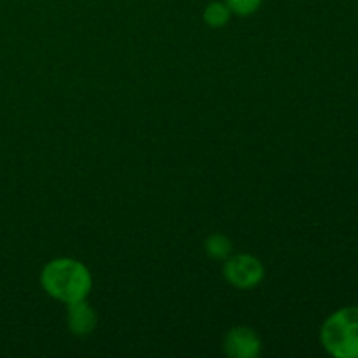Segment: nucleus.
I'll return each mask as SVG.
<instances>
[{"mask_svg": "<svg viewBox=\"0 0 358 358\" xmlns=\"http://www.w3.org/2000/svg\"><path fill=\"white\" fill-rule=\"evenodd\" d=\"M41 283L45 292L62 303L70 304L86 299L93 280L91 273L83 262L76 259H55L42 269Z\"/></svg>", "mask_w": 358, "mask_h": 358, "instance_id": "obj_1", "label": "nucleus"}, {"mask_svg": "<svg viewBox=\"0 0 358 358\" xmlns=\"http://www.w3.org/2000/svg\"><path fill=\"white\" fill-rule=\"evenodd\" d=\"M320 341L332 357L358 358V308H341L324 322Z\"/></svg>", "mask_w": 358, "mask_h": 358, "instance_id": "obj_2", "label": "nucleus"}, {"mask_svg": "<svg viewBox=\"0 0 358 358\" xmlns=\"http://www.w3.org/2000/svg\"><path fill=\"white\" fill-rule=\"evenodd\" d=\"M224 276L236 289H254L264 278V266L250 254L229 255L224 264Z\"/></svg>", "mask_w": 358, "mask_h": 358, "instance_id": "obj_3", "label": "nucleus"}, {"mask_svg": "<svg viewBox=\"0 0 358 358\" xmlns=\"http://www.w3.org/2000/svg\"><path fill=\"white\" fill-rule=\"evenodd\" d=\"M262 343L250 327H234L224 339V350L234 358H255L261 353Z\"/></svg>", "mask_w": 358, "mask_h": 358, "instance_id": "obj_4", "label": "nucleus"}, {"mask_svg": "<svg viewBox=\"0 0 358 358\" xmlns=\"http://www.w3.org/2000/svg\"><path fill=\"white\" fill-rule=\"evenodd\" d=\"M66 322L70 331L76 336H87L96 327V313L93 308L86 303V299L76 301L66 304Z\"/></svg>", "mask_w": 358, "mask_h": 358, "instance_id": "obj_5", "label": "nucleus"}, {"mask_svg": "<svg viewBox=\"0 0 358 358\" xmlns=\"http://www.w3.org/2000/svg\"><path fill=\"white\" fill-rule=\"evenodd\" d=\"M205 250L208 252V255L217 261H226L231 254V241L226 234H210L205 241Z\"/></svg>", "mask_w": 358, "mask_h": 358, "instance_id": "obj_6", "label": "nucleus"}, {"mask_svg": "<svg viewBox=\"0 0 358 358\" xmlns=\"http://www.w3.org/2000/svg\"><path fill=\"white\" fill-rule=\"evenodd\" d=\"M203 17H205L208 27L220 28L224 27V24H227V21H229L231 9L227 7L226 2H212L206 6Z\"/></svg>", "mask_w": 358, "mask_h": 358, "instance_id": "obj_7", "label": "nucleus"}, {"mask_svg": "<svg viewBox=\"0 0 358 358\" xmlns=\"http://www.w3.org/2000/svg\"><path fill=\"white\" fill-rule=\"evenodd\" d=\"M226 3L231 13L238 14V16H248L261 7L262 0H226Z\"/></svg>", "mask_w": 358, "mask_h": 358, "instance_id": "obj_8", "label": "nucleus"}]
</instances>
